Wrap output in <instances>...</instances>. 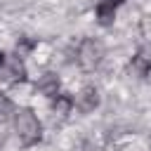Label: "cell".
I'll return each mask as SVG.
<instances>
[{
    "label": "cell",
    "instance_id": "30bf717a",
    "mask_svg": "<svg viewBox=\"0 0 151 151\" xmlns=\"http://www.w3.org/2000/svg\"><path fill=\"white\" fill-rule=\"evenodd\" d=\"M35 45H38V42H35L33 38H19V42H17V52H19V57L26 54V52H31Z\"/></svg>",
    "mask_w": 151,
    "mask_h": 151
},
{
    "label": "cell",
    "instance_id": "7a4b0ae2",
    "mask_svg": "<svg viewBox=\"0 0 151 151\" xmlns=\"http://www.w3.org/2000/svg\"><path fill=\"white\" fill-rule=\"evenodd\" d=\"M104 59V45L97 38H83L76 47V61L85 71H94Z\"/></svg>",
    "mask_w": 151,
    "mask_h": 151
},
{
    "label": "cell",
    "instance_id": "8992f818",
    "mask_svg": "<svg viewBox=\"0 0 151 151\" xmlns=\"http://www.w3.org/2000/svg\"><path fill=\"white\" fill-rule=\"evenodd\" d=\"M35 90H38L40 94H45L47 99H54V97L61 92V80H59V76H57V73L47 71V73H42V76L38 78Z\"/></svg>",
    "mask_w": 151,
    "mask_h": 151
},
{
    "label": "cell",
    "instance_id": "4fadbf2b",
    "mask_svg": "<svg viewBox=\"0 0 151 151\" xmlns=\"http://www.w3.org/2000/svg\"><path fill=\"white\" fill-rule=\"evenodd\" d=\"M5 59H7V54H5L2 50H0V68H2V64H5Z\"/></svg>",
    "mask_w": 151,
    "mask_h": 151
},
{
    "label": "cell",
    "instance_id": "6da1fadb",
    "mask_svg": "<svg viewBox=\"0 0 151 151\" xmlns=\"http://www.w3.org/2000/svg\"><path fill=\"white\" fill-rule=\"evenodd\" d=\"M12 120H14V132H17V139L21 146L28 149V146H35L42 142V123L33 109H28V106L17 109Z\"/></svg>",
    "mask_w": 151,
    "mask_h": 151
},
{
    "label": "cell",
    "instance_id": "9c48e42d",
    "mask_svg": "<svg viewBox=\"0 0 151 151\" xmlns=\"http://www.w3.org/2000/svg\"><path fill=\"white\" fill-rule=\"evenodd\" d=\"M14 104L12 99H7L5 94H0V120H7V118H14Z\"/></svg>",
    "mask_w": 151,
    "mask_h": 151
},
{
    "label": "cell",
    "instance_id": "7c38bea8",
    "mask_svg": "<svg viewBox=\"0 0 151 151\" xmlns=\"http://www.w3.org/2000/svg\"><path fill=\"white\" fill-rule=\"evenodd\" d=\"M142 78H144V80H146V83L151 85V66H149V68H146V71L142 73Z\"/></svg>",
    "mask_w": 151,
    "mask_h": 151
},
{
    "label": "cell",
    "instance_id": "277c9868",
    "mask_svg": "<svg viewBox=\"0 0 151 151\" xmlns=\"http://www.w3.org/2000/svg\"><path fill=\"white\" fill-rule=\"evenodd\" d=\"M73 99H76V109L80 113H92L99 106V90L94 85H85Z\"/></svg>",
    "mask_w": 151,
    "mask_h": 151
},
{
    "label": "cell",
    "instance_id": "ba28073f",
    "mask_svg": "<svg viewBox=\"0 0 151 151\" xmlns=\"http://www.w3.org/2000/svg\"><path fill=\"white\" fill-rule=\"evenodd\" d=\"M149 66H151V54H149V52H144V50H139V52L132 57V68H134V71L142 76V73H144Z\"/></svg>",
    "mask_w": 151,
    "mask_h": 151
},
{
    "label": "cell",
    "instance_id": "52a82bcc",
    "mask_svg": "<svg viewBox=\"0 0 151 151\" xmlns=\"http://www.w3.org/2000/svg\"><path fill=\"white\" fill-rule=\"evenodd\" d=\"M73 109H76V99H73L68 92H59V94L52 99V113L59 116V118H66Z\"/></svg>",
    "mask_w": 151,
    "mask_h": 151
},
{
    "label": "cell",
    "instance_id": "3957f363",
    "mask_svg": "<svg viewBox=\"0 0 151 151\" xmlns=\"http://www.w3.org/2000/svg\"><path fill=\"white\" fill-rule=\"evenodd\" d=\"M0 80L7 85H19V83L28 80V71H26V64L21 61V57H7L5 59V64L0 68Z\"/></svg>",
    "mask_w": 151,
    "mask_h": 151
},
{
    "label": "cell",
    "instance_id": "8fae6325",
    "mask_svg": "<svg viewBox=\"0 0 151 151\" xmlns=\"http://www.w3.org/2000/svg\"><path fill=\"white\" fill-rule=\"evenodd\" d=\"M139 33H142V38H144L146 42H151V17H142V21H139Z\"/></svg>",
    "mask_w": 151,
    "mask_h": 151
},
{
    "label": "cell",
    "instance_id": "5b68a950",
    "mask_svg": "<svg viewBox=\"0 0 151 151\" xmlns=\"http://www.w3.org/2000/svg\"><path fill=\"white\" fill-rule=\"evenodd\" d=\"M125 0H97V7H94L97 24L99 26H111L116 21V12H118V7Z\"/></svg>",
    "mask_w": 151,
    "mask_h": 151
}]
</instances>
